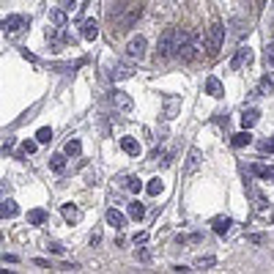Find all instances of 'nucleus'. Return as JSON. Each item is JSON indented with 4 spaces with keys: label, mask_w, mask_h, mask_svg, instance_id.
I'll use <instances>...</instances> for the list:
<instances>
[{
    "label": "nucleus",
    "mask_w": 274,
    "mask_h": 274,
    "mask_svg": "<svg viewBox=\"0 0 274 274\" xmlns=\"http://www.w3.org/2000/svg\"><path fill=\"white\" fill-rule=\"evenodd\" d=\"M225 42V25L222 22H214L209 30H206V50L211 52V55H217L219 47Z\"/></svg>",
    "instance_id": "nucleus-1"
},
{
    "label": "nucleus",
    "mask_w": 274,
    "mask_h": 274,
    "mask_svg": "<svg viewBox=\"0 0 274 274\" xmlns=\"http://www.w3.org/2000/svg\"><path fill=\"white\" fill-rule=\"evenodd\" d=\"M176 52V28H165L156 42V58H170Z\"/></svg>",
    "instance_id": "nucleus-2"
},
{
    "label": "nucleus",
    "mask_w": 274,
    "mask_h": 274,
    "mask_svg": "<svg viewBox=\"0 0 274 274\" xmlns=\"http://www.w3.org/2000/svg\"><path fill=\"white\" fill-rule=\"evenodd\" d=\"M0 28H3L6 36H19V33L28 28V19H25L22 14H9L3 22H0Z\"/></svg>",
    "instance_id": "nucleus-3"
},
{
    "label": "nucleus",
    "mask_w": 274,
    "mask_h": 274,
    "mask_svg": "<svg viewBox=\"0 0 274 274\" xmlns=\"http://www.w3.org/2000/svg\"><path fill=\"white\" fill-rule=\"evenodd\" d=\"M145 50H148V42H145V36H132L129 44H126V58H129V61H143V58H145Z\"/></svg>",
    "instance_id": "nucleus-4"
},
{
    "label": "nucleus",
    "mask_w": 274,
    "mask_h": 274,
    "mask_svg": "<svg viewBox=\"0 0 274 274\" xmlns=\"http://www.w3.org/2000/svg\"><path fill=\"white\" fill-rule=\"evenodd\" d=\"M112 104L121 112H132V107H135V102H132V96L126 91H112Z\"/></svg>",
    "instance_id": "nucleus-5"
},
{
    "label": "nucleus",
    "mask_w": 274,
    "mask_h": 274,
    "mask_svg": "<svg viewBox=\"0 0 274 274\" xmlns=\"http://www.w3.org/2000/svg\"><path fill=\"white\" fill-rule=\"evenodd\" d=\"M250 63H252V50L250 47H239L236 58L230 61V69H242V66H250Z\"/></svg>",
    "instance_id": "nucleus-6"
},
{
    "label": "nucleus",
    "mask_w": 274,
    "mask_h": 274,
    "mask_svg": "<svg viewBox=\"0 0 274 274\" xmlns=\"http://www.w3.org/2000/svg\"><path fill=\"white\" fill-rule=\"evenodd\" d=\"M17 214H19L17 200H11V198L0 200V219H11V217H17Z\"/></svg>",
    "instance_id": "nucleus-7"
},
{
    "label": "nucleus",
    "mask_w": 274,
    "mask_h": 274,
    "mask_svg": "<svg viewBox=\"0 0 274 274\" xmlns=\"http://www.w3.org/2000/svg\"><path fill=\"white\" fill-rule=\"evenodd\" d=\"M200 162H203V153H200V148H189V153H186V176H192L198 168H200Z\"/></svg>",
    "instance_id": "nucleus-8"
},
{
    "label": "nucleus",
    "mask_w": 274,
    "mask_h": 274,
    "mask_svg": "<svg viewBox=\"0 0 274 274\" xmlns=\"http://www.w3.org/2000/svg\"><path fill=\"white\" fill-rule=\"evenodd\" d=\"M132 74H135V69H132L129 63H115V66L110 69V77L115 80V83H118V80H129Z\"/></svg>",
    "instance_id": "nucleus-9"
},
{
    "label": "nucleus",
    "mask_w": 274,
    "mask_h": 274,
    "mask_svg": "<svg viewBox=\"0 0 274 274\" xmlns=\"http://www.w3.org/2000/svg\"><path fill=\"white\" fill-rule=\"evenodd\" d=\"M61 214H63V219H66L69 225H77L80 219H83V211H80L74 203H66L63 209H61Z\"/></svg>",
    "instance_id": "nucleus-10"
},
{
    "label": "nucleus",
    "mask_w": 274,
    "mask_h": 274,
    "mask_svg": "<svg viewBox=\"0 0 274 274\" xmlns=\"http://www.w3.org/2000/svg\"><path fill=\"white\" fill-rule=\"evenodd\" d=\"M107 225H112L115 230H124L126 228V217L118 209H110V211H107Z\"/></svg>",
    "instance_id": "nucleus-11"
},
{
    "label": "nucleus",
    "mask_w": 274,
    "mask_h": 274,
    "mask_svg": "<svg viewBox=\"0 0 274 274\" xmlns=\"http://www.w3.org/2000/svg\"><path fill=\"white\" fill-rule=\"evenodd\" d=\"M230 225H233L230 217H214V219H211V228H214V233H217V236H225V233L230 230Z\"/></svg>",
    "instance_id": "nucleus-12"
},
{
    "label": "nucleus",
    "mask_w": 274,
    "mask_h": 274,
    "mask_svg": "<svg viewBox=\"0 0 274 274\" xmlns=\"http://www.w3.org/2000/svg\"><path fill=\"white\" fill-rule=\"evenodd\" d=\"M83 38H88V42H93V38L99 36V22L96 19H83Z\"/></svg>",
    "instance_id": "nucleus-13"
},
{
    "label": "nucleus",
    "mask_w": 274,
    "mask_h": 274,
    "mask_svg": "<svg viewBox=\"0 0 274 274\" xmlns=\"http://www.w3.org/2000/svg\"><path fill=\"white\" fill-rule=\"evenodd\" d=\"M121 148H124V153H129V156H140L143 145H140L135 137H121Z\"/></svg>",
    "instance_id": "nucleus-14"
},
{
    "label": "nucleus",
    "mask_w": 274,
    "mask_h": 274,
    "mask_svg": "<svg viewBox=\"0 0 274 274\" xmlns=\"http://www.w3.org/2000/svg\"><path fill=\"white\" fill-rule=\"evenodd\" d=\"M126 3H129V0H112V3L107 6V17H110V19H118V17H124V11H126Z\"/></svg>",
    "instance_id": "nucleus-15"
},
{
    "label": "nucleus",
    "mask_w": 274,
    "mask_h": 274,
    "mask_svg": "<svg viewBox=\"0 0 274 274\" xmlns=\"http://www.w3.org/2000/svg\"><path fill=\"white\" fill-rule=\"evenodd\" d=\"M206 93H209V96H214V99H219L225 93V88H222V83H219L217 77H209L206 80Z\"/></svg>",
    "instance_id": "nucleus-16"
},
{
    "label": "nucleus",
    "mask_w": 274,
    "mask_h": 274,
    "mask_svg": "<svg viewBox=\"0 0 274 274\" xmlns=\"http://www.w3.org/2000/svg\"><path fill=\"white\" fill-rule=\"evenodd\" d=\"M260 121V112L255 110V107H250V110H244V115H242V126L244 129H252Z\"/></svg>",
    "instance_id": "nucleus-17"
},
{
    "label": "nucleus",
    "mask_w": 274,
    "mask_h": 274,
    "mask_svg": "<svg viewBox=\"0 0 274 274\" xmlns=\"http://www.w3.org/2000/svg\"><path fill=\"white\" fill-rule=\"evenodd\" d=\"M140 14H143V9H140V6H135V9H132L129 14L124 17V22H121V28H118V30H129L132 25H135L137 19H140Z\"/></svg>",
    "instance_id": "nucleus-18"
},
{
    "label": "nucleus",
    "mask_w": 274,
    "mask_h": 274,
    "mask_svg": "<svg viewBox=\"0 0 274 274\" xmlns=\"http://www.w3.org/2000/svg\"><path fill=\"white\" fill-rule=\"evenodd\" d=\"M274 91V83H271V77L269 74H263L258 80V88H255V96H266V93H271Z\"/></svg>",
    "instance_id": "nucleus-19"
},
{
    "label": "nucleus",
    "mask_w": 274,
    "mask_h": 274,
    "mask_svg": "<svg viewBox=\"0 0 274 274\" xmlns=\"http://www.w3.org/2000/svg\"><path fill=\"white\" fill-rule=\"evenodd\" d=\"M230 143H233V148H244V145H250V143H252L250 129H244V132H239V135H233Z\"/></svg>",
    "instance_id": "nucleus-20"
},
{
    "label": "nucleus",
    "mask_w": 274,
    "mask_h": 274,
    "mask_svg": "<svg viewBox=\"0 0 274 274\" xmlns=\"http://www.w3.org/2000/svg\"><path fill=\"white\" fill-rule=\"evenodd\" d=\"M63 153H66V156H80V153H83V143H80L77 137H71L69 143L63 145Z\"/></svg>",
    "instance_id": "nucleus-21"
},
{
    "label": "nucleus",
    "mask_w": 274,
    "mask_h": 274,
    "mask_svg": "<svg viewBox=\"0 0 274 274\" xmlns=\"http://www.w3.org/2000/svg\"><path fill=\"white\" fill-rule=\"evenodd\" d=\"M28 222L30 225H44L47 222V211L44 209H30L28 211Z\"/></svg>",
    "instance_id": "nucleus-22"
},
{
    "label": "nucleus",
    "mask_w": 274,
    "mask_h": 274,
    "mask_svg": "<svg viewBox=\"0 0 274 274\" xmlns=\"http://www.w3.org/2000/svg\"><path fill=\"white\" fill-rule=\"evenodd\" d=\"M50 168L55 173H63L66 170V153H52V156H50Z\"/></svg>",
    "instance_id": "nucleus-23"
},
{
    "label": "nucleus",
    "mask_w": 274,
    "mask_h": 274,
    "mask_svg": "<svg viewBox=\"0 0 274 274\" xmlns=\"http://www.w3.org/2000/svg\"><path fill=\"white\" fill-rule=\"evenodd\" d=\"M50 22L55 25V28H66V11L63 9H52L50 11Z\"/></svg>",
    "instance_id": "nucleus-24"
},
{
    "label": "nucleus",
    "mask_w": 274,
    "mask_h": 274,
    "mask_svg": "<svg viewBox=\"0 0 274 274\" xmlns=\"http://www.w3.org/2000/svg\"><path fill=\"white\" fill-rule=\"evenodd\" d=\"M145 192H148V195H153V198H156V195H162V192H165L162 178H151V181L145 184Z\"/></svg>",
    "instance_id": "nucleus-25"
},
{
    "label": "nucleus",
    "mask_w": 274,
    "mask_h": 274,
    "mask_svg": "<svg viewBox=\"0 0 274 274\" xmlns=\"http://www.w3.org/2000/svg\"><path fill=\"white\" fill-rule=\"evenodd\" d=\"M129 217H132V219H137V222L145 217V206L140 203V200H135V203H129Z\"/></svg>",
    "instance_id": "nucleus-26"
},
{
    "label": "nucleus",
    "mask_w": 274,
    "mask_h": 274,
    "mask_svg": "<svg viewBox=\"0 0 274 274\" xmlns=\"http://www.w3.org/2000/svg\"><path fill=\"white\" fill-rule=\"evenodd\" d=\"M121 181L129 186V192H140V189H143V178H137V176H124Z\"/></svg>",
    "instance_id": "nucleus-27"
},
{
    "label": "nucleus",
    "mask_w": 274,
    "mask_h": 274,
    "mask_svg": "<svg viewBox=\"0 0 274 274\" xmlns=\"http://www.w3.org/2000/svg\"><path fill=\"white\" fill-rule=\"evenodd\" d=\"M38 148V140H25L22 145H19V156H28V153H36Z\"/></svg>",
    "instance_id": "nucleus-28"
},
{
    "label": "nucleus",
    "mask_w": 274,
    "mask_h": 274,
    "mask_svg": "<svg viewBox=\"0 0 274 274\" xmlns=\"http://www.w3.org/2000/svg\"><path fill=\"white\" fill-rule=\"evenodd\" d=\"M178 107H181V102H178V99H168V104H165V118H176Z\"/></svg>",
    "instance_id": "nucleus-29"
},
{
    "label": "nucleus",
    "mask_w": 274,
    "mask_h": 274,
    "mask_svg": "<svg viewBox=\"0 0 274 274\" xmlns=\"http://www.w3.org/2000/svg\"><path fill=\"white\" fill-rule=\"evenodd\" d=\"M36 140H38V145L50 143V140H52V129H50V126H44V129H38V132H36Z\"/></svg>",
    "instance_id": "nucleus-30"
},
{
    "label": "nucleus",
    "mask_w": 274,
    "mask_h": 274,
    "mask_svg": "<svg viewBox=\"0 0 274 274\" xmlns=\"http://www.w3.org/2000/svg\"><path fill=\"white\" fill-rule=\"evenodd\" d=\"M214 263H217V258H214V255H206V258H203V255H200L195 266H198V269H211V266H214Z\"/></svg>",
    "instance_id": "nucleus-31"
},
{
    "label": "nucleus",
    "mask_w": 274,
    "mask_h": 274,
    "mask_svg": "<svg viewBox=\"0 0 274 274\" xmlns=\"http://www.w3.org/2000/svg\"><path fill=\"white\" fill-rule=\"evenodd\" d=\"M263 58H266V63H271V66H274V44H266Z\"/></svg>",
    "instance_id": "nucleus-32"
},
{
    "label": "nucleus",
    "mask_w": 274,
    "mask_h": 274,
    "mask_svg": "<svg viewBox=\"0 0 274 274\" xmlns=\"http://www.w3.org/2000/svg\"><path fill=\"white\" fill-rule=\"evenodd\" d=\"M132 242H135V244H145V242H148V233H145V230L135 233V239H132Z\"/></svg>",
    "instance_id": "nucleus-33"
},
{
    "label": "nucleus",
    "mask_w": 274,
    "mask_h": 274,
    "mask_svg": "<svg viewBox=\"0 0 274 274\" xmlns=\"http://www.w3.org/2000/svg\"><path fill=\"white\" fill-rule=\"evenodd\" d=\"M58 6H61L63 11H71V9H74V6H77V3H74V0H58Z\"/></svg>",
    "instance_id": "nucleus-34"
},
{
    "label": "nucleus",
    "mask_w": 274,
    "mask_h": 274,
    "mask_svg": "<svg viewBox=\"0 0 274 274\" xmlns=\"http://www.w3.org/2000/svg\"><path fill=\"white\" fill-rule=\"evenodd\" d=\"M252 173L260 176V178H266V165H252Z\"/></svg>",
    "instance_id": "nucleus-35"
},
{
    "label": "nucleus",
    "mask_w": 274,
    "mask_h": 274,
    "mask_svg": "<svg viewBox=\"0 0 274 274\" xmlns=\"http://www.w3.org/2000/svg\"><path fill=\"white\" fill-rule=\"evenodd\" d=\"M263 151H269V153H274V137H269V140H263V145H260Z\"/></svg>",
    "instance_id": "nucleus-36"
},
{
    "label": "nucleus",
    "mask_w": 274,
    "mask_h": 274,
    "mask_svg": "<svg viewBox=\"0 0 274 274\" xmlns=\"http://www.w3.org/2000/svg\"><path fill=\"white\" fill-rule=\"evenodd\" d=\"M99 242H102V230H93L91 233V247H96Z\"/></svg>",
    "instance_id": "nucleus-37"
},
{
    "label": "nucleus",
    "mask_w": 274,
    "mask_h": 274,
    "mask_svg": "<svg viewBox=\"0 0 274 274\" xmlns=\"http://www.w3.org/2000/svg\"><path fill=\"white\" fill-rule=\"evenodd\" d=\"M135 255H137V260H151V252L148 250H137Z\"/></svg>",
    "instance_id": "nucleus-38"
},
{
    "label": "nucleus",
    "mask_w": 274,
    "mask_h": 274,
    "mask_svg": "<svg viewBox=\"0 0 274 274\" xmlns=\"http://www.w3.org/2000/svg\"><path fill=\"white\" fill-rule=\"evenodd\" d=\"M61 271H80V263H63Z\"/></svg>",
    "instance_id": "nucleus-39"
},
{
    "label": "nucleus",
    "mask_w": 274,
    "mask_h": 274,
    "mask_svg": "<svg viewBox=\"0 0 274 274\" xmlns=\"http://www.w3.org/2000/svg\"><path fill=\"white\" fill-rule=\"evenodd\" d=\"M173 271H178V274L184 271L186 274V271H192V269H189V266H184V263H176V266H173Z\"/></svg>",
    "instance_id": "nucleus-40"
},
{
    "label": "nucleus",
    "mask_w": 274,
    "mask_h": 274,
    "mask_svg": "<svg viewBox=\"0 0 274 274\" xmlns=\"http://www.w3.org/2000/svg\"><path fill=\"white\" fill-rule=\"evenodd\" d=\"M170 162H173V153H165V159H162V168H170Z\"/></svg>",
    "instance_id": "nucleus-41"
},
{
    "label": "nucleus",
    "mask_w": 274,
    "mask_h": 274,
    "mask_svg": "<svg viewBox=\"0 0 274 274\" xmlns=\"http://www.w3.org/2000/svg\"><path fill=\"white\" fill-rule=\"evenodd\" d=\"M50 250L55 252V255H63V247L61 244H50Z\"/></svg>",
    "instance_id": "nucleus-42"
},
{
    "label": "nucleus",
    "mask_w": 274,
    "mask_h": 274,
    "mask_svg": "<svg viewBox=\"0 0 274 274\" xmlns=\"http://www.w3.org/2000/svg\"><path fill=\"white\" fill-rule=\"evenodd\" d=\"M6 192H9V181H0V198H6Z\"/></svg>",
    "instance_id": "nucleus-43"
},
{
    "label": "nucleus",
    "mask_w": 274,
    "mask_h": 274,
    "mask_svg": "<svg viewBox=\"0 0 274 274\" xmlns=\"http://www.w3.org/2000/svg\"><path fill=\"white\" fill-rule=\"evenodd\" d=\"M33 263H36V266H42V269H50V263H47L44 258H36V260H33Z\"/></svg>",
    "instance_id": "nucleus-44"
},
{
    "label": "nucleus",
    "mask_w": 274,
    "mask_h": 274,
    "mask_svg": "<svg viewBox=\"0 0 274 274\" xmlns=\"http://www.w3.org/2000/svg\"><path fill=\"white\" fill-rule=\"evenodd\" d=\"M189 242H195V244H198V242H203V233H192Z\"/></svg>",
    "instance_id": "nucleus-45"
},
{
    "label": "nucleus",
    "mask_w": 274,
    "mask_h": 274,
    "mask_svg": "<svg viewBox=\"0 0 274 274\" xmlns=\"http://www.w3.org/2000/svg\"><path fill=\"white\" fill-rule=\"evenodd\" d=\"M266 178H274V168H266Z\"/></svg>",
    "instance_id": "nucleus-46"
},
{
    "label": "nucleus",
    "mask_w": 274,
    "mask_h": 274,
    "mask_svg": "<svg viewBox=\"0 0 274 274\" xmlns=\"http://www.w3.org/2000/svg\"><path fill=\"white\" fill-rule=\"evenodd\" d=\"M271 222H274V214H271Z\"/></svg>",
    "instance_id": "nucleus-47"
}]
</instances>
